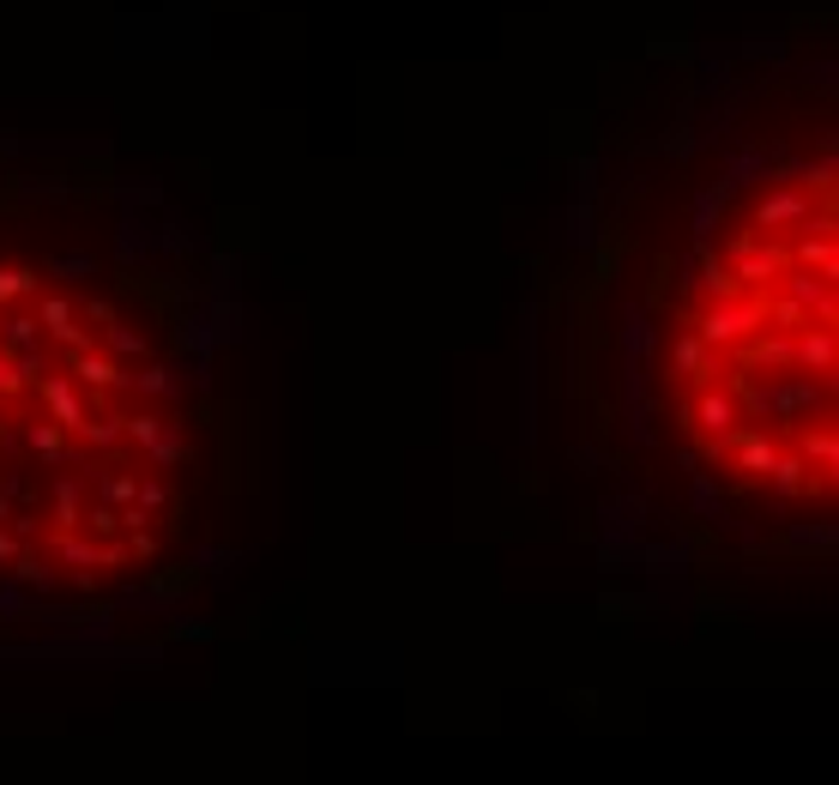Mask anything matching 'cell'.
<instances>
[{
  "instance_id": "cell-1",
  "label": "cell",
  "mask_w": 839,
  "mask_h": 785,
  "mask_svg": "<svg viewBox=\"0 0 839 785\" xmlns=\"http://www.w3.org/2000/svg\"><path fill=\"white\" fill-rule=\"evenodd\" d=\"M194 495V423L109 291L0 248V574L91 592L151 568Z\"/></svg>"
},
{
  "instance_id": "cell-2",
  "label": "cell",
  "mask_w": 839,
  "mask_h": 785,
  "mask_svg": "<svg viewBox=\"0 0 839 785\" xmlns=\"http://www.w3.org/2000/svg\"><path fill=\"white\" fill-rule=\"evenodd\" d=\"M839 200L833 163L761 182L689 266L670 309L677 435L725 490L828 507L839 472Z\"/></svg>"
}]
</instances>
